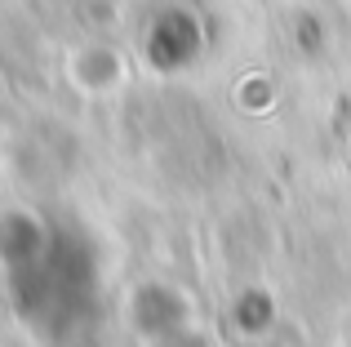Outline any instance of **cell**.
<instances>
[{
	"label": "cell",
	"mask_w": 351,
	"mask_h": 347,
	"mask_svg": "<svg viewBox=\"0 0 351 347\" xmlns=\"http://www.w3.org/2000/svg\"><path fill=\"white\" fill-rule=\"evenodd\" d=\"M0 276L14 316L53 347H80L103 316V254L67 214H0Z\"/></svg>",
	"instance_id": "cell-1"
},
{
	"label": "cell",
	"mask_w": 351,
	"mask_h": 347,
	"mask_svg": "<svg viewBox=\"0 0 351 347\" xmlns=\"http://www.w3.org/2000/svg\"><path fill=\"white\" fill-rule=\"evenodd\" d=\"M205 18L191 5H160L143 23V58L156 71H187L205 53Z\"/></svg>",
	"instance_id": "cell-2"
},
{
	"label": "cell",
	"mask_w": 351,
	"mask_h": 347,
	"mask_svg": "<svg viewBox=\"0 0 351 347\" xmlns=\"http://www.w3.org/2000/svg\"><path fill=\"white\" fill-rule=\"evenodd\" d=\"M152 347H214L205 339V334H196V330H178V334H165V339H156Z\"/></svg>",
	"instance_id": "cell-3"
}]
</instances>
